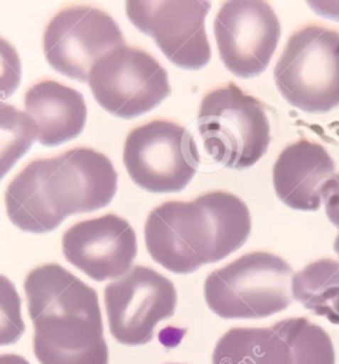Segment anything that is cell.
Returning a JSON list of instances; mask_svg holds the SVG:
<instances>
[{
  "label": "cell",
  "mask_w": 339,
  "mask_h": 364,
  "mask_svg": "<svg viewBox=\"0 0 339 364\" xmlns=\"http://www.w3.org/2000/svg\"><path fill=\"white\" fill-rule=\"evenodd\" d=\"M308 4L322 16L339 21V1H334V0L321 1L320 0V1H309Z\"/></svg>",
  "instance_id": "23"
},
{
  "label": "cell",
  "mask_w": 339,
  "mask_h": 364,
  "mask_svg": "<svg viewBox=\"0 0 339 364\" xmlns=\"http://www.w3.org/2000/svg\"><path fill=\"white\" fill-rule=\"evenodd\" d=\"M121 46H125V38L116 20L90 6H69L58 11L43 36L49 65L78 81H87L98 60Z\"/></svg>",
  "instance_id": "9"
},
{
  "label": "cell",
  "mask_w": 339,
  "mask_h": 364,
  "mask_svg": "<svg viewBox=\"0 0 339 364\" xmlns=\"http://www.w3.org/2000/svg\"><path fill=\"white\" fill-rule=\"evenodd\" d=\"M24 331L19 293L9 278L0 274V346L16 343Z\"/></svg>",
  "instance_id": "20"
},
{
  "label": "cell",
  "mask_w": 339,
  "mask_h": 364,
  "mask_svg": "<svg viewBox=\"0 0 339 364\" xmlns=\"http://www.w3.org/2000/svg\"><path fill=\"white\" fill-rule=\"evenodd\" d=\"M273 327L291 348L294 364H335V351L329 334L309 319L291 318Z\"/></svg>",
  "instance_id": "18"
},
{
  "label": "cell",
  "mask_w": 339,
  "mask_h": 364,
  "mask_svg": "<svg viewBox=\"0 0 339 364\" xmlns=\"http://www.w3.org/2000/svg\"><path fill=\"white\" fill-rule=\"evenodd\" d=\"M104 297L110 333L118 343L127 346L151 342L158 323L174 316L178 304L174 284L141 265L109 284Z\"/></svg>",
  "instance_id": "10"
},
{
  "label": "cell",
  "mask_w": 339,
  "mask_h": 364,
  "mask_svg": "<svg viewBox=\"0 0 339 364\" xmlns=\"http://www.w3.org/2000/svg\"><path fill=\"white\" fill-rule=\"evenodd\" d=\"M293 269L269 252H251L212 272L204 298L224 319H262L281 313L293 301Z\"/></svg>",
  "instance_id": "4"
},
{
  "label": "cell",
  "mask_w": 339,
  "mask_h": 364,
  "mask_svg": "<svg viewBox=\"0 0 339 364\" xmlns=\"http://www.w3.org/2000/svg\"><path fill=\"white\" fill-rule=\"evenodd\" d=\"M198 130L204 150L230 168H248L271 144V125L262 101L235 84L215 87L203 97Z\"/></svg>",
  "instance_id": "5"
},
{
  "label": "cell",
  "mask_w": 339,
  "mask_h": 364,
  "mask_svg": "<svg viewBox=\"0 0 339 364\" xmlns=\"http://www.w3.org/2000/svg\"><path fill=\"white\" fill-rule=\"evenodd\" d=\"M21 80V61L16 48L0 36V102L12 96Z\"/></svg>",
  "instance_id": "21"
},
{
  "label": "cell",
  "mask_w": 339,
  "mask_h": 364,
  "mask_svg": "<svg viewBox=\"0 0 339 364\" xmlns=\"http://www.w3.org/2000/svg\"><path fill=\"white\" fill-rule=\"evenodd\" d=\"M251 230V213L240 198L207 192L191 201H166L150 212L146 248L161 267L187 274L242 248Z\"/></svg>",
  "instance_id": "2"
},
{
  "label": "cell",
  "mask_w": 339,
  "mask_h": 364,
  "mask_svg": "<svg viewBox=\"0 0 339 364\" xmlns=\"http://www.w3.org/2000/svg\"><path fill=\"white\" fill-rule=\"evenodd\" d=\"M87 84L101 107L127 119L151 112L171 93L168 75L158 60L127 44L98 60Z\"/></svg>",
  "instance_id": "8"
},
{
  "label": "cell",
  "mask_w": 339,
  "mask_h": 364,
  "mask_svg": "<svg viewBox=\"0 0 339 364\" xmlns=\"http://www.w3.org/2000/svg\"><path fill=\"white\" fill-rule=\"evenodd\" d=\"M170 364H178V363H170Z\"/></svg>",
  "instance_id": "26"
},
{
  "label": "cell",
  "mask_w": 339,
  "mask_h": 364,
  "mask_svg": "<svg viewBox=\"0 0 339 364\" xmlns=\"http://www.w3.org/2000/svg\"><path fill=\"white\" fill-rule=\"evenodd\" d=\"M219 55L235 76L252 78L268 68L281 36V26L269 3L225 1L213 21Z\"/></svg>",
  "instance_id": "12"
},
{
  "label": "cell",
  "mask_w": 339,
  "mask_h": 364,
  "mask_svg": "<svg viewBox=\"0 0 339 364\" xmlns=\"http://www.w3.org/2000/svg\"><path fill=\"white\" fill-rule=\"evenodd\" d=\"M335 173V164L322 144L300 139L289 144L273 166L274 191L298 211H317L321 191Z\"/></svg>",
  "instance_id": "14"
},
{
  "label": "cell",
  "mask_w": 339,
  "mask_h": 364,
  "mask_svg": "<svg viewBox=\"0 0 339 364\" xmlns=\"http://www.w3.org/2000/svg\"><path fill=\"white\" fill-rule=\"evenodd\" d=\"M291 296L316 316L339 325V261L322 259L305 267L293 276Z\"/></svg>",
  "instance_id": "17"
},
{
  "label": "cell",
  "mask_w": 339,
  "mask_h": 364,
  "mask_svg": "<svg viewBox=\"0 0 339 364\" xmlns=\"http://www.w3.org/2000/svg\"><path fill=\"white\" fill-rule=\"evenodd\" d=\"M118 175L107 155L75 147L29 162L6 190V208L19 230L45 233L65 218L96 211L113 200Z\"/></svg>",
  "instance_id": "1"
},
{
  "label": "cell",
  "mask_w": 339,
  "mask_h": 364,
  "mask_svg": "<svg viewBox=\"0 0 339 364\" xmlns=\"http://www.w3.org/2000/svg\"><path fill=\"white\" fill-rule=\"evenodd\" d=\"M211 3L204 0H130L129 20L151 36L176 67L198 70L211 60V46L205 32V18Z\"/></svg>",
  "instance_id": "11"
},
{
  "label": "cell",
  "mask_w": 339,
  "mask_h": 364,
  "mask_svg": "<svg viewBox=\"0 0 339 364\" xmlns=\"http://www.w3.org/2000/svg\"><path fill=\"white\" fill-rule=\"evenodd\" d=\"M40 364H109L97 291L58 264L32 269L24 282Z\"/></svg>",
  "instance_id": "3"
},
{
  "label": "cell",
  "mask_w": 339,
  "mask_h": 364,
  "mask_svg": "<svg viewBox=\"0 0 339 364\" xmlns=\"http://www.w3.org/2000/svg\"><path fill=\"white\" fill-rule=\"evenodd\" d=\"M0 364H31L26 358L16 354H0Z\"/></svg>",
  "instance_id": "24"
},
{
  "label": "cell",
  "mask_w": 339,
  "mask_h": 364,
  "mask_svg": "<svg viewBox=\"0 0 339 364\" xmlns=\"http://www.w3.org/2000/svg\"><path fill=\"white\" fill-rule=\"evenodd\" d=\"M24 107L38 126V141L44 146L68 142L81 134L87 124L84 96L55 80H41L29 87Z\"/></svg>",
  "instance_id": "15"
},
{
  "label": "cell",
  "mask_w": 339,
  "mask_h": 364,
  "mask_svg": "<svg viewBox=\"0 0 339 364\" xmlns=\"http://www.w3.org/2000/svg\"><path fill=\"white\" fill-rule=\"evenodd\" d=\"M329 220L339 230V173L334 175L321 191Z\"/></svg>",
  "instance_id": "22"
},
{
  "label": "cell",
  "mask_w": 339,
  "mask_h": 364,
  "mask_svg": "<svg viewBox=\"0 0 339 364\" xmlns=\"http://www.w3.org/2000/svg\"><path fill=\"white\" fill-rule=\"evenodd\" d=\"M199 162L193 134L167 119L133 129L124 146V164L131 181L156 193L182 191L193 181Z\"/></svg>",
  "instance_id": "7"
},
{
  "label": "cell",
  "mask_w": 339,
  "mask_h": 364,
  "mask_svg": "<svg viewBox=\"0 0 339 364\" xmlns=\"http://www.w3.org/2000/svg\"><path fill=\"white\" fill-rule=\"evenodd\" d=\"M38 126L27 113L0 102V181L38 139Z\"/></svg>",
  "instance_id": "19"
},
{
  "label": "cell",
  "mask_w": 339,
  "mask_h": 364,
  "mask_svg": "<svg viewBox=\"0 0 339 364\" xmlns=\"http://www.w3.org/2000/svg\"><path fill=\"white\" fill-rule=\"evenodd\" d=\"M212 364H294L274 327H235L215 346Z\"/></svg>",
  "instance_id": "16"
},
{
  "label": "cell",
  "mask_w": 339,
  "mask_h": 364,
  "mask_svg": "<svg viewBox=\"0 0 339 364\" xmlns=\"http://www.w3.org/2000/svg\"><path fill=\"white\" fill-rule=\"evenodd\" d=\"M281 96L305 113L322 114L339 106V32L308 26L289 38L274 68Z\"/></svg>",
  "instance_id": "6"
},
{
  "label": "cell",
  "mask_w": 339,
  "mask_h": 364,
  "mask_svg": "<svg viewBox=\"0 0 339 364\" xmlns=\"http://www.w3.org/2000/svg\"><path fill=\"white\" fill-rule=\"evenodd\" d=\"M63 253L95 281L122 277L131 270L138 253L136 230L113 213L80 221L64 233Z\"/></svg>",
  "instance_id": "13"
},
{
  "label": "cell",
  "mask_w": 339,
  "mask_h": 364,
  "mask_svg": "<svg viewBox=\"0 0 339 364\" xmlns=\"http://www.w3.org/2000/svg\"><path fill=\"white\" fill-rule=\"evenodd\" d=\"M334 250H335V253L339 256V235L337 236V239H335V242H334Z\"/></svg>",
  "instance_id": "25"
}]
</instances>
